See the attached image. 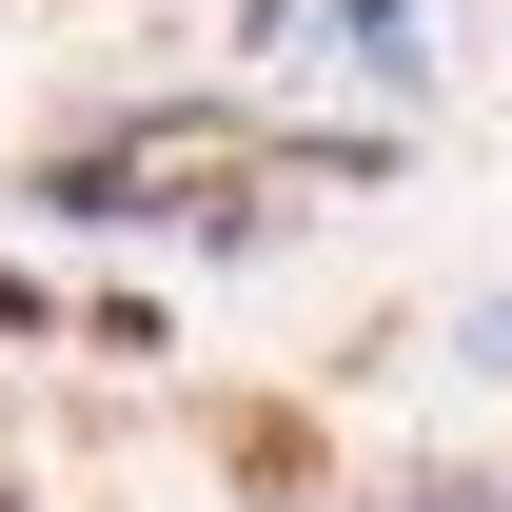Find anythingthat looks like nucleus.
<instances>
[]
</instances>
